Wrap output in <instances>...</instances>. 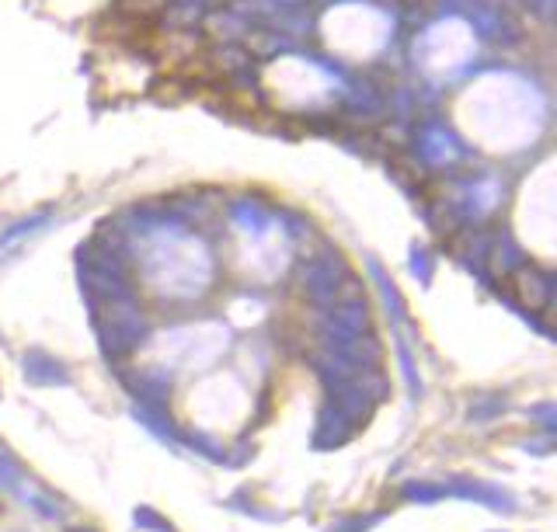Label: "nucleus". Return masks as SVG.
I'll use <instances>...</instances> for the list:
<instances>
[{
  "mask_svg": "<svg viewBox=\"0 0 557 532\" xmlns=\"http://www.w3.org/2000/svg\"><path fill=\"white\" fill-rule=\"evenodd\" d=\"M160 345H164V352L171 348V355H164V358H171L175 366H206V362L216 358L220 348H226V331L220 324H206L202 331L171 334Z\"/></svg>",
  "mask_w": 557,
  "mask_h": 532,
  "instance_id": "1",
  "label": "nucleus"
},
{
  "mask_svg": "<svg viewBox=\"0 0 557 532\" xmlns=\"http://www.w3.org/2000/svg\"><path fill=\"white\" fill-rule=\"evenodd\" d=\"M362 334H370V313H366L362 299L338 303L324 317V337H328V345H345V341H356Z\"/></svg>",
  "mask_w": 557,
  "mask_h": 532,
  "instance_id": "2",
  "label": "nucleus"
},
{
  "mask_svg": "<svg viewBox=\"0 0 557 532\" xmlns=\"http://www.w3.org/2000/svg\"><path fill=\"white\" fill-rule=\"evenodd\" d=\"M303 286L313 296V303H331L334 286H338V271H334L331 261H313L303 271Z\"/></svg>",
  "mask_w": 557,
  "mask_h": 532,
  "instance_id": "3",
  "label": "nucleus"
},
{
  "mask_svg": "<svg viewBox=\"0 0 557 532\" xmlns=\"http://www.w3.org/2000/svg\"><path fill=\"white\" fill-rule=\"evenodd\" d=\"M349 428H352V424L345 422V418H341L334 407H324V414H321V424H317L313 439H317V445H321V449H324V445H338V442H345Z\"/></svg>",
  "mask_w": 557,
  "mask_h": 532,
  "instance_id": "4",
  "label": "nucleus"
},
{
  "mask_svg": "<svg viewBox=\"0 0 557 532\" xmlns=\"http://www.w3.org/2000/svg\"><path fill=\"white\" fill-rule=\"evenodd\" d=\"M24 369H28V376L35 379V383H56V379H67V373H63L56 362H49L45 355H32Z\"/></svg>",
  "mask_w": 557,
  "mask_h": 532,
  "instance_id": "5",
  "label": "nucleus"
},
{
  "mask_svg": "<svg viewBox=\"0 0 557 532\" xmlns=\"http://www.w3.org/2000/svg\"><path fill=\"white\" fill-rule=\"evenodd\" d=\"M408 490V498H422V501H436L439 498V488H418V484H411V488H404Z\"/></svg>",
  "mask_w": 557,
  "mask_h": 532,
  "instance_id": "6",
  "label": "nucleus"
},
{
  "mask_svg": "<svg viewBox=\"0 0 557 532\" xmlns=\"http://www.w3.org/2000/svg\"><path fill=\"white\" fill-rule=\"evenodd\" d=\"M77 532H88V529H77Z\"/></svg>",
  "mask_w": 557,
  "mask_h": 532,
  "instance_id": "7",
  "label": "nucleus"
}]
</instances>
